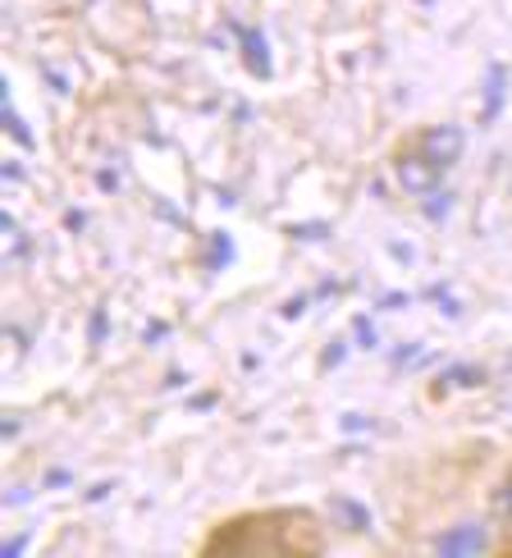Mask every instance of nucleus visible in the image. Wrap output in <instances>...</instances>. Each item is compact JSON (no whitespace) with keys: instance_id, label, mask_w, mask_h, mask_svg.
Listing matches in <instances>:
<instances>
[{"instance_id":"nucleus-1","label":"nucleus","mask_w":512,"mask_h":558,"mask_svg":"<svg viewBox=\"0 0 512 558\" xmlns=\"http://www.w3.org/2000/svg\"><path fill=\"white\" fill-rule=\"evenodd\" d=\"M399 183L407 193H435V183H439V166L422 151V156H403L399 160Z\"/></svg>"},{"instance_id":"nucleus-2","label":"nucleus","mask_w":512,"mask_h":558,"mask_svg":"<svg viewBox=\"0 0 512 558\" xmlns=\"http://www.w3.org/2000/svg\"><path fill=\"white\" fill-rule=\"evenodd\" d=\"M422 151L435 160L439 170H444V166H453V160L462 156V133H458V129H430V133L422 137Z\"/></svg>"},{"instance_id":"nucleus-3","label":"nucleus","mask_w":512,"mask_h":558,"mask_svg":"<svg viewBox=\"0 0 512 558\" xmlns=\"http://www.w3.org/2000/svg\"><path fill=\"white\" fill-rule=\"evenodd\" d=\"M485 549V531L480 526H458L449 536L435 541V554H480Z\"/></svg>"},{"instance_id":"nucleus-4","label":"nucleus","mask_w":512,"mask_h":558,"mask_svg":"<svg viewBox=\"0 0 512 558\" xmlns=\"http://www.w3.org/2000/svg\"><path fill=\"white\" fill-rule=\"evenodd\" d=\"M495 518L512 522V481H508V485H503V490L495 495Z\"/></svg>"},{"instance_id":"nucleus-5","label":"nucleus","mask_w":512,"mask_h":558,"mask_svg":"<svg viewBox=\"0 0 512 558\" xmlns=\"http://www.w3.org/2000/svg\"><path fill=\"white\" fill-rule=\"evenodd\" d=\"M503 101V69H495V78H490V106H485V114H495Z\"/></svg>"}]
</instances>
